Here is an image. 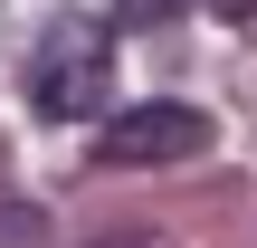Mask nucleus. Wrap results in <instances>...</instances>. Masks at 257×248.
Instances as JSON below:
<instances>
[{
  "instance_id": "f257e3e1",
  "label": "nucleus",
  "mask_w": 257,
  "mask_h": 248,
  "mask_svg": "<svg viewBox=\"0 0 257 248\" xmlns=\"http://www.w3.org/2000/svg\"><path fill=\"white\" fill-rule=\"evenodd\" d=\"M105 76H114V29H105V19H57V29L38 38V57H29V96H38V115H57V124L95 115V105H105Z\"/></svg>"
},
{
  "instance_id": "f03ea898",
  "label": "nucleus",
  "mask_w": 257,
  "mask_h": 248,
  "mask_svg": "<svg viewBox=\"0 0 257 248\" xmlns=\"http://www.w3.org/2000/svg\"><path fill=\"white\" fill-rule=\"evenodd\" d=\"M210 143V115L200 105H172V96H153V105H124L105 134H95V162H114V172H143V162H191Z\"/></svg>"
},
{
  "instance_id": "7ed1b4c3",
  "label": "nucleus",
  "mask_w": 257,
  "mask_h": 248,
  "mask_svg": "<svg viewBox=\"0 0 257 248\" xmlns=\"http://www.w3.org/2000/svg\"><path fill=\"white\" fill-rule=\"evenodd\" d=\"M48 239V210L38 201H0V248H38Z\"/></svg>"
},
{
  "instance_id": "20e7f679",
  "label": "nucleus",
  "mask_w": 257,
  "mask_h": 248,
  "mask_svg": "<svg viewBox=\"0 0 257 248\" xmlns=\"http://www.w3.org/2000/svg\"><path fill=\"white\" fill-rule=\"evenodd\" d=\"M114 10H124V19H134V29H153V19H181V10H191V0H114Z\"/></svg>"
},
{
  "instance_id": "39448f33",
  "label": "nucleus",
  "mask_w": 257,
  "mask_h": 248,
  "mask_svg": "<svg viewBox=\"0 0 257 248\" xmlns=\"http://www.w3.org/2000/svg\"><path fill=\"white\" fill-rule=\"evenodd\" d=\"M86 248H153V229H105V239H86Z\"/></svg>"
},
{
  "instance_id": "423d86ee",
  "label": "nucleus",
  "mask_w": 257,
  "mask_h": 248,
  "mask_svg": "<svg viewBox=\"0 0 257 248\" xmlns=\"http://www.w3.org/2000/svg\"><path fill=\"white\" fill-rule=\"evenodd\" d=\"M210 10H219V19H257V0H210Z\"/></svg>"
}]
</instances>
